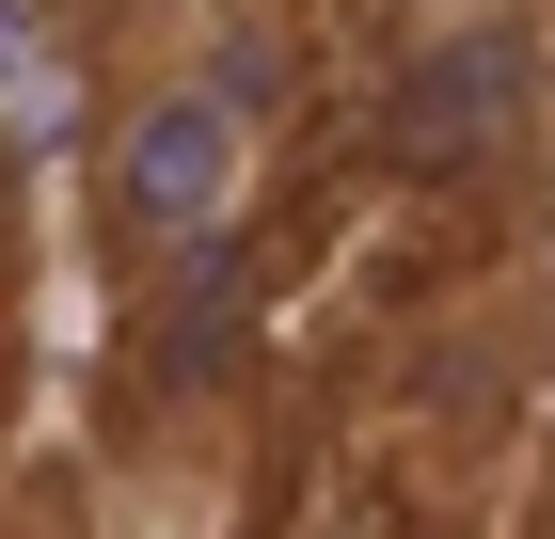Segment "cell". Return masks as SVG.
<instances>
[{
	"mask_svg": "<svg viewBox=\"0 0 555 539\" xmlns=\"http://www.w3.org/2000/svg\"><path fill=\"white\" fill-rule=\"evenodd\" d=\"M301 127V0H143V48L95 112V239L128 286H191L270 207V159Z\"/></svg>",
	"mask_w": 555,
	"mask_h": 539,
	"instance_id": "cell-1",
	"label": "cell"
},
{
	"mask_svg": "<svg viewBox=\"0 0 555 539\" xmlns=\"http://www.w3.org/2000/svg\"><path fill=\"white\" fill-rule=\"evenodd\" d=\"M413 16H508V0H397V33H413Z\"/></svg>",
	"mask_w": 555,
	"mask_h": 539,
	"instance_id": "cell-3",
	"label": "cell"
},
{
	"mask_svg": "<svg viewBox=\"0 0 555 539\" xmlns=\"http://www.w3.org/2000/svg\"><path fill=\"white\" fill-rule=\"evenodd\" d=\"M524 64H540V0L508 16H413L397 33V159L413 175H476L524 143Z\"/></svg>",
	"mask_w": 555,
	"mask_h": 539,
	"instance_id": "cell-2",
	"label": "cell"
}]
</instances>
